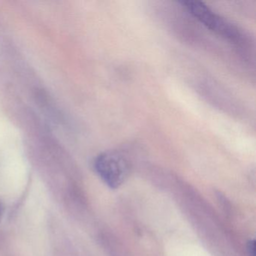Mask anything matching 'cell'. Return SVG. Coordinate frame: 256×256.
I'll use <instances>...</instances> for the list:
<instances>
[{"mask_svg": "<svg viewBox=\"0 0 256 256\" xmlns=\"http://www.w3.org/2000/svg\"><path fill=\"white\" fill-rule=\"evenodd\" d=\"M4 204H2V202H0V220H1V218H2V214H4Z\"/></svg>", "mask_w": 256, "mask_h": 256, "instance_id": "cell-4", "label": "cell"}, {"mask_svg": "<svg viewBox=\"0 0 256 256\" xmlns=\"http://www.w3.org/2000/svg\"><path fill=\"white\" fill-rule=\"evenodd\" d=\"M187 12L210 30L234 42L242 40L240 31L224 18L212 11L208 6L198 1H182Z\"/></svg>", "mask_w": 256, "mask_h": 256, "instance_id": "cell-1", "label": "cell"}, {"mask_svg": "<svg viewBox=\"0 0 256 256\" xmlns=\"http://www.w3.org/2000/svg\"><path fill=\"white\" fill-rule=\"evenodd\" d=\"M247 250L250 256H254V241L252 240L248 242Z\"/></svg>", "mask_w": 256, "mask_h": 256, "instance_id": "cell-3", "label": "cell"}, {"mask_svg": "<svg viewBox=\"0 0 256 256\" xmlns=\"http://www.w3.org/2000/svg\"><path fill=\"white\" fill-rule=\"evenodd\" d=\"M94 167L100 178L112 188L120 186L130 172V164L126 157L115 150L106 151L98 155Z\"/></svg>", "mask_w": 256, "mask_h": 256, "instance_id": "cell-2", "label": "cell"}]
</instances>
